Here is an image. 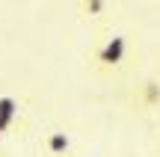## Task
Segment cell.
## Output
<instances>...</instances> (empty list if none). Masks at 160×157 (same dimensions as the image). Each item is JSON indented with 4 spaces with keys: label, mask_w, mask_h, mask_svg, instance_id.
<instances>
[{
    "label": "cell",
    "mask_w": 160,
    "mask_h": 157,
    "mask_svg": "<svg viewBox=\"0 0 160 157\" xmlns=\"http://www.w3.org/2000/svg\"><path fill=\"white\" fill-rule=\"evenodd\" d=\"M21 116V104L12 95H0V136H6L12 130V125Z\"/></svg>",
    "instance_id": "2"
},
{
    "label": "cell",
    "mask_w": 160,
    "mask_h": 157,
    "mask_svg": "<svg viewBox=\"0 0 160 157\" xmlns=\"http://www.w3.org/2000/svg\"><path fill=\"white\" fill-rule=\"evenodd\" d=\"M125 56H128V39L122 33L110 36V39L98 47V53H95V59H98L101 68H119V65L125 62Z\"/></svg>",
    "instance_id": "1"
},
{
    "label": "cell",
    "mask_w": 160,
    "mask_h": 157,
    "mask_svg": "<svg viewBox=\"0 0 160 157\" xmlns=\"http://www.w3.org/2000/svg\"><path fill=\"white\" fill-rule=\"evenodd\" d=\"M137 98H139V104H142L145 110L160 107V83H157V80H145L142 86L137 89Z\"/></svg>",
    "instance_id": "4"
},
{
    "label": "cell",
    "mask_w": 160,
    "mask_h": 157,
    "mask_svg": "<svg viewBox=\"0 0 160 157\" xmlns=\"http://www.w3.org/2000/svg\"><path fill=\"white\" fill-rule=\"evenodd\" d=\"M45 151L51 157H68L71 154V136L65 130H51L45 134Z\"/></svg>",
    "instance_id": "3"
},
{
    "label": "cell",
    "mask_w": 160,
    "mask_h": 157,
    "mask_svg": "<svg viewBox=\"0 0 160 157\" xmlns=\"http://www.w3.org/2000/svg\"><path fill=\"white\" fill-rule=\"evenodd\" d=\"M80 9L86 18H101L107 12V0H80Z\"/></svg>",
    "instance_id": "5"
}]
</instances>
